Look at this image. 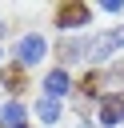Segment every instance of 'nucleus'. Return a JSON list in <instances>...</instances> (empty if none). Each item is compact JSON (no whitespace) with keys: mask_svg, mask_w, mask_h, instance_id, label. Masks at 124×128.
Here are the masks:
<instances>
[{"mask_svg":"<svg viewBox=\"0 0 124 128\" xmlns=\"http://www.w3.org/2000/svg\"><path fill=\"white\" fill-rule=\"evenodd\" d=\"M92 20V8L88 4H80V0H72V4H60L56 8V24L60 28H84Z\"/></svg>","mask_w":124,"mask_h":128,"instance_id":"1","label":"nucleus"},{"mask_svg":"<svg viewBox=\"0 0 124 128\" xmlns=\"http://www.w3.org/2000/svg\"><path fill=\"white\" fill-rule=\"evenodd\" d=\"M116 48H124V28H108V32H100V36L92 40L88 56H92V60H108Z\"/></svg>","mask_w":124,"mask_h":128,"instance_id":"2","label":"nucleus"},{"mask_svg":"<svg viewBox=\"0 0 124 128\" xmlns=\"http://www.w3.org/2000/svg\"><path fill=\"white\" fill-rule=\"evenodd\" d=\"M44 48H48V44H44V36H36V32H32V36H20V40H16V64H20V68H32V64L44 56Z\"/></svg>","mask_w":124,"mask_h":128,"instance_id":"3","label":"nucleus"},{"mask_svg":"<svg viewBox=\"0 0 124 128\" xmlns=\"http://www.w3.org/2000/svg\"><path fill=\"white\" fill-rule=\"evenodd\" d=\"M120 120H124V92H108L100 100V124L104 128H116Z\"/></svg>","mask_w":124,"mask_h":128,"instance_id":"4","label":"nucleus"},{"mask_svg":"<svg viewBox=\"0 0 124 128\" xmlns=\"http://www.w3.org/2000/svg\"><path fill=\"white\" fill-rule=\"evenodd\" d=\"M68 88H72V80H68V72H64V68H52V72L44 76V96H48V100H60Z\"/></svg>","mask_w":124,"mask_h":128,"instance_id":"5","label":"nucleus"},{"mask_svg":"<svg viewBox=\"0 0 124 128\" xmlns=\"http://www.w3.org/2000/svg\"><path fill=\"white\" fill-rule=\"evenodd\" d=\"M24 120H28V108L20 100H8L0 108V128H24Z\"/></svg>","mask_w":124,"mask_h":128,"instance_id":"6","label":"nucleus"},{"mask_svg":"<svg viewBox=\"0 0 124 128\" xmlns=\"http://www.w3.org/2000/svg\"><path fill=\"white\" fill-rule=\"evenodd\" d=\"M88 40H60L56 44V52H60V60H80V56H88Z\"/></svg>","mask_w":124,"mask_h":128,"instance_id":"7","label":"nucleus"},{"mask_svg":"<svg viewBox=\"0 0 124 128\" xmlns=\"http://www.w3.org/2000/svg\"><path fill=\"white\" fill-rule=\"evenodd\" d=\"M24 72H28V68H20V64L0 68V84H4L8 92H24Z\"/></svg>","mask_w":124,"mask_h":128,"instance_id":"8","label":"nucleus"},{"mask_svg":"<svg viewBox=\"0 0 124 128\" xmlns=\"http://www.w3.org/2000/svg\"><path fill=\"white\" fill-rule=\"evenodd\" d=\"M36 116H40L44 124H56V120H60V100H48V96H44V100L36 104Z\"/></svg>","mask_w":124,"mask_h":128,"instance_id":"9","label":"nucleus"},{"mask_svg":"<svg viewBox=\"0 0 124 128\" xmlns=\"http://www.w3.org/2000/svg\"><path fill=\"white\" fill-rule=\"evenodd\" d=\"M24 128H28V124H24Z\"/></svg>","mask_w":124,"mask_h":128,"instance_id":"10","label":"nucleus"},{"mask_svg":"<svg viewBox=\"0 0 124 128\" xmlns=\"http://www.w3.org/2000/svg\"><path fill=\"white\" fill-rule=\"evenodd\" d=\"M0 60H4V56H0Z\"/></svg>","mask_w":124,"mask_h":128,"instance_id":"11","label":"nucleus"}]
</instances>
